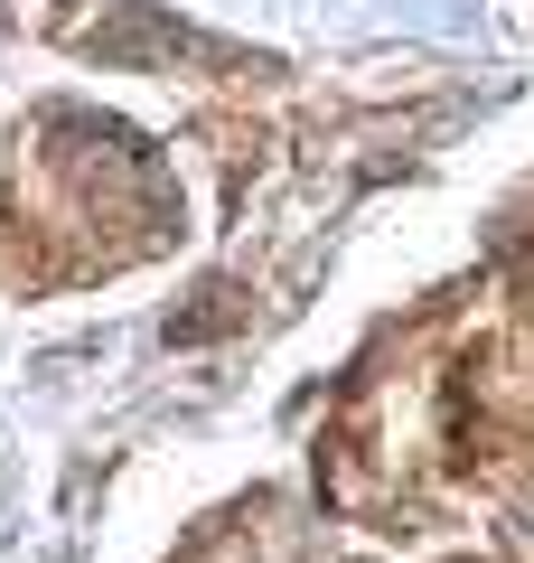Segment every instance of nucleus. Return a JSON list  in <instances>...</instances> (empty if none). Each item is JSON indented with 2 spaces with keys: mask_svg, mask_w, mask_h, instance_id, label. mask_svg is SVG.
Wrapping results in <instances>:
<instances>
[]
</instances>
